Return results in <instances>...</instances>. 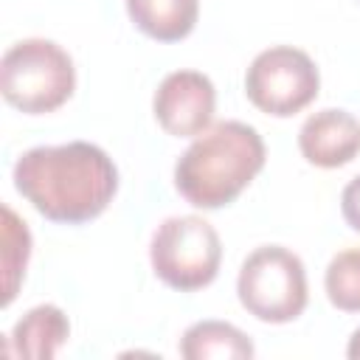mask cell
Wrapping results in <instances>:
<instances>
[{"label": "cell", "mask_w": 360, "mask_h": 360, "mask_svg": "<svg viewBox=\"0 0 360 360\" xmlns=\"http://www.w3.org/2000/svg\"><path fill=\"white\" fill-rule=\"evenodd\" d=\"M298 149L312 166H346L360 155V118L335 107L318 110L301 124Z\"/></svg>", "instance_id": "obj_8"}, {"label": "cell", "mask_w": 360, "mask_h": 360, "mask_svg": "<svg viewBox=\"0 0 360 360\" xmlns=\"http://www.w3.org/2000/svg\"><path fill=\"white\" fill-rule=\"evenodd\" d=\"M70 323L56 304H39L28 309L11 329L14 354L28 360H51L68 343Z\"/></svg>", "instance_id": "obj_9"}, {"label": "cell", "mask_w": 360, "mask_h": 360, "mask_svg": "<svg viewBox=\"0 0 360 360\" xmlns=\"http://www.w3.org/2000/svg\"><path fill=\"white\" fill-rule=\"evenodd\" d=\"M73 59L53 39H20L0 59V93L20 112H53L73 96Z\"/></svg>", "instance_id": "obj_3"}, {"label": "cell", "mask_w": 360, "mask_h": 360, "mask_svg": "<svg viewBox=\"0 0 360 360\" xmlns=\"http://www.w3.org/2000/svg\"><path fill=\"white\" fill-rule=\"evenodd\" d=\"M346 354H349L352 360H360V329H354V332H352L349 346H346Z\"/></svg>", "instance_id": "obj_15"}, {"label": "cell", "mask_w": 360, "mask_h": 360, "mask_svg": "<svg viewBox=\"0 0 360 360\" xmlns=\"http://www.w3.org/2000/svg\"><path fill=\"white\" fill-rule=\"evenodd\" d=\"M239 304L264 323L295 321L309 301L307 267L284 245H262L239 267L236 278Z\"/></svg>", "instance_id": "obj_4"}, {"label": "cell", "mask_w": 360, "mask_h": 360, "mask_svg": "<svg viewBox=\"0 0 360 360\" xmlns=\"http://www.w3.org/2000/svg\"><path fill=\"white\" fill-rule=\"evenodd\" d=\"M326 298L343 312H360V248H349L332 256L323 273Z\"/></svg>", "instance_id": "obj_13"}, {"label": "cell", "mask_w": 360, "mask_h": 360, "mask_svg": "<svg viewBox=\"0 0 360 360\" xmlns=\"http://www.w3.org/2000/svg\"><path fill=\"white\" fill-rule=\"evenodd\" d=\"M28 256H31V233H28V225L8 205H3V270H6L3 307H8L14 301L17 287H20V278L25 276Z\"/></svg>", "instance_id": "obj_12"}, {"label": "cell", "mask_w": 360, "mask_h": 360, "mask_svg": "<svg viewBox=\"0 0 360 360\" xmlns=\"http://www.w3.org/2000/svg\"><path fill=\"white\" fill-rule=\"evenodd\" d=\"M152 110L158 124L174 138H197L214 121L217 90L200 70H172L155 90Z\"/></svg>", "instance_id": "obj_7"}, {"label": "cell", "mask_w": 360, "mask_h": 360, "mask_svg": "<svg viewBox=\"0 0 360 360\" xmlns=\"http://www.w3.org/2000/svg\"><path fill=\"white\" fill-rule=\"evenodd\" d=\"M180 354L186 360H208V357L245 360L253 357V343L242 329H236L228 321H197L183 332Z\"/></svg>", "instance_id": "obj_11"}, {"label": "cell", "mask_w": 360, "mask_h": 360, "mask_svg": "<svg viewBox=\"0 0 360 360\" xmlns=\"http://www.w3.org/2000/svg\"><path fill=\"white\" fill-rule=\"evenodd\" d=\"M149 262L155 276L180 292L208 287L222 262V242L211 222L197 214L163 219L149 242Z\"/></svg>", "instance_id": "obj_5"}, {"label": "cell", "mask_w": 360, "mask_h": 360, "mask_svg": "<svg viewBox=\"0 0 360 360\" xmlns=\"http://www.w3.org/2000/svg\"><path fill=\"white\" fill-rule=\"evenodd\" d=\"M14 188L51 222L82 225L96 219L118 191L112 158L87 141L34 146L14 163Z\"/></svg>", "instance_id": "obj_1"}, {"label": "cell", "mask_w": 360, "mask_h": 360, "mask_svg": "<svg viewBox=\"0 0 360 360\" xmlns=\"http://www.w3.org/2000/svg\"><path fill=\"white\" fill-rule=\"evenodd\" d=\"M127 14L149 39L180 42L197 25L200 0H127Z\"/></svg>", "instance_id": "obj_10"}, {"label": "cell", "mask_w": 360, "mask_h": 360, "mask_svg": "<svg viewBox=\"0 0 360 360\" xmlns=\"http://www.w3.org/2000/svg\"><path fill=\"white\" fill-rule=\"evenodd\" d=\"M321 90V73L312 56L292 45H273L250 62L245 73V96L267 115L290 118L309 107Z\"/></svg>", "instance_id": "obj_6"}, {"label": "cell", "mask_w": 360, "mask_h": 360, "mask_svg": "<svg viewBox=\"0 0 360 360\" xmlns=\"http://www.w3.org/2000/svg\"><path fill=\"white\" fill-rule=\"evenodd\" d=\"M340 211L352 231L360 233V174L352 177L340 191Z\"/></svg>", "instance_id": "obj_14"}, {"label": "cell", "mask_w": 360, "mask_h": 360, "mask_svg": "<svg viewBox=\"0 0 360 360\" xmlns=\"http://www.w3.org/2000/svg\"><path fill=\"white\" fill-rule=\"evenodd\" d=\"M264 141L245 121H219L200 132L174 163L177 194L202 211L231 205L264 166Z\"/></svg>", "instance_id": "obj_2"}]
</instances>
